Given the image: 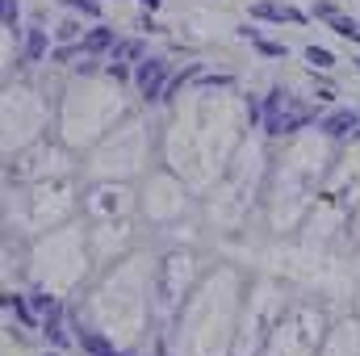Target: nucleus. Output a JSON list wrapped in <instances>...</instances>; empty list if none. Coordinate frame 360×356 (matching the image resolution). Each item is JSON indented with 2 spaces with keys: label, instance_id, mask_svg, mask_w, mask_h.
Instances as JSON below:
<instances>
[{
  "label": "nucleus",
  "instance_id": "obj_6",
  "mask_svg": "<svg viewBox=\"0 0 360 356\" xmlns=\"http://www.w3.org/2000/svg\"><path fill=\"white\" fill-rule=\"evenodd\" d=\"M327 25H331L340 38H348V42H360V21H356V17H344V13H335V17H327Z\"/></svg>",
  "mask_w": 360,
  "mask_h": 356
},
{
  "label": "nucleus",
  "instance_id": "obj_13",
  "mask_svg": "<svg viewBox=\"0 0 360 356\" xmlns=\"http://www.w3.org/2000/svg\"><path fill=\"white\" fill-rule=\"evenodd\" d=\"M143 4H151V8H155V4H160V0H143Z\"/></svg>",
  "mask_w": 360,
  "mask_h": 356
},
{
  "label": "nucleus",
  "instance_id": "obj_5",
  "mask_svg": "<svg viewBox=\"0 0 360 356\" xmlns=\"http://www.w3.org/2000/svg\"><path fill=\"white\" fill-rule=\"evenodd\" d=\"M21 55H25L30 63H38V59L46 55V34H42L38 25H30V30H25V51H21Z\"/></svg>",
  "mask_w": 360,
  "mask_h": 356
},
{
  "label": "nucleus",
  "instance_id": "obj_14",
  "mask_svg": "<svg viewBox=\"0 0 360 356\" xmlns=\"http://www.w3.org/2000/svg\"><path fill=\"white\" fill-rule=\"evenodd\" d=\"M356 68H360V59H356Z\"/></svg>",
  "mask_w": 360,
  "mask_h": 356
},
{
  "label": "nucleus",
  "instance_id": "obj_7",
  "mask_svg": "<svg viewBox=\"0 0 360 356\" xmlns=\"http://www.w3.org/2000/svg\"><path fill=\"white\" fill-rule=\"evenodd\" d=\"M306 63H314L319 72H327V68H335V55L323 51V46H306Z\"/></svg>",
  "mask_w": 360,
  "mask_h": 356
},
{
  "label": "nucleus",
  "instance_id": "obj_3",
  "mask_svg": "<svg viewBox=\"0 0 360 356\" xmlns=\"http://www.w3.org/2000/svg\"><path fill=\"white\" fill-rule=\"evenodd\" d=\"M80 42H84L89 55H101V51H113V46H117V34H113L109 25H96V30H89V34L80 38Z\"/></svg>",
  "mask_w": 360,
  "mask_h": 356
},
{
  "label": "nucleus",
  "instance_id": "obj_1",
  "mask_svg": "<svg viewBox=\"0 0 360 356\" xmlns=\"http://www.w3.org/2000/svg\"><path fill=\"white\" fill-rule=\"evenodd\" d=\"M164 80H168V59H139V68H134V84L139 92L147 96V101H155L160 92H164Z\"/></svg>",
  "mask_w": 360,
  "mask_h": 356
},
{
  "label": "nucleus",
  "instance_id": "obj_15",
  "mask_svg": "<svg viewBox=\"0 0 360 356\" xmlns=\"http://www.w3.org/2000/svg\"><path fill=\"white\" fill-rule=\"evenodd\" d=\"M46 356H51V352H46Z\"/></svg>",
  "mask_w": 360,
  "mask_h": 356
},
{
  "label": "nucleus",
  "instance_id": "obj_8",
  "mask_svg": "<svg viewBox=\"0 0 360 356\" xmlns=\"http://www.w3.org/2000/svg\"><path fill=\"white\" fill-rule=\"evenodd\" d=\"M252 46H256L260 55H269V59H285V42H269L264 34H256V38H252Z\"/></svg>",
  "mask_w": 360,
  "mask_h": 356
},
{
  "label": "nucleus",
  "instance_id": "obj_4",
  "mask_svg": "<svg viewBox=\"0 0 360 356\" xmlns=\"http://www.w3.org/2000/svg\"><path fill=\"white\" fill-rule=\"evenodd\" d=\"M323 130H327V134H335V139H340V134H348V130L356 134L360 117H356V113H348V109H340V113H331V117L323 122Z\"/></svg>",
  "mask_w": 360,
  "mask_h": 356
},
{
  "label": "nucleus",
  "instance_id": "obj_9",
  "mask_svg": "<svg viewBox=\"0 0 360 356\" xmlns=\"http://www.w3.org/2000/svg\"><path fill=\"white\" fill-rule=\"evenodd\" d=\"M4 306H8V310H17V319H21L25 327H34V323H38V319L25 310V302H21V298H13V293H8V298H4Z\"/></svg>",
  "mask_w": 360,
  "mask_h": 356
},
{
  "label": "nucleus",
  "instance_id": "obj_2",
  "mask_svg": "<svg viewBox=\"0 0 360 356\" xmlns=\"http://www.w3.org/2000/svg\"><path fill=\"white\" fill-rule=\"evenodd\" d=\"M252 17L256 21H293V25H306V13L302 8H293V4H276V0H256L252 4Z\"/></svg>",
  "mask_w": 360,
  "mask_h": 356
},
{
  "label": "nucleus",
  "instance_id": "obj_12",
  "mask_svg": "<svg viewBox=\"0 0 360 356\" xmlns=\"http://www.w3.org/2000/svg\"><path fill=\"white\" fill-rule=\"evenodd\" d=\"M17 17H21L17 0H4V25H8V30H17Z\"/></svg>",
  "mask_w": 360,
  "mask_h": 356
},
{
  "label": "nucleus",
  "instance_id": "obj_11",
  "mask_svg": "<svg viewBox=\"0 0 360 356\" xmlns=\"http://www.w3.org/2000/svg\"><path fill=\"white\" fill-rule=\"evenodd\" d=\"M55 38H59V42H68V38H80V25H76V21H63V25L55 30Z\"/></svg>",
  "mask_w": 360,
  "mask_h": 356
},
{
  "label": "nucleus",
  "instance_id": "obj_10",
  "mask_svg": "<svg viewBox=\"0 0 360 356\" xmlns=\"http://www.w3.org/2000/svg\"><path fill=\"white\" fill-rule=\"evenodd\" d=\"M68 8H76V13H84V17H101V0H63Z\"/></svg>",
  "mask_w": 360,
  "mask_h": 356
}]
</instances>
